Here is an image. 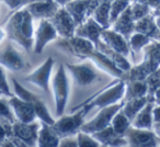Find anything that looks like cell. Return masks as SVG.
Segmentation results:
<instances>
[{
    "mask_svg": "<svg viewBox=\"0 0 160 147\" xmlns=\"http://www.w3.org/2000/svg\"><path fill=\"white\" fill-rule=\"evenodd\" d=\"M148 94V87L145 80L140 81H129L125 83V94L123 98V102L128 101L131 99L145 97Z\"/></svg>",
    "mask_w": 160,
    "mask_h": 147,
    "instance_id": "24",
    "label": "cell"
},
{
    "mask_svg": "<svg viewBox=\"0 0 160 147\" xmlns=\"http://www.w3.org/2000/svg\"><path fill=\"white\" fill-rule=\"evenodd\" d=\"M102 146L110 147H127V140L124 135H118L114 132L112 126L105 127L101 131L94 132L91 134Z\"/></svg>",
    "mask_w": 160,
    "mask_h": 147,
    "instance_id": "19",
    "label": "cell"
},
{
    "mask_svg": "<svg viewBox=\"0 0 160 147\" xmlns=\"http://www.w3.org/2000/svg\"><path fill=\"white\" fill-rule=\"evenodd\" d=\"M152 107L153 102H147L146 105L140 110L137 113V115L135 116L133 121L131 123V126L136 127V129H152Z\"/></svg>",
    "mask_w": 160,
    "mask_h": 147,
    "instance_id": "22",
    "label": "cell"
},
{
    "mask_svg": "<svg viewBox=\"0 0 160 147\" xmlns=\"http://www.w3.org/2000/svg\"><path fill=\"white\" fill-rule=\"evenodd\" d=\"M158 147H160V139H159V143H158Z\"/></svg>",
    "mask_w": 160,
    "mask_h": 147,
    "instance_id": "43",
    "label": "cell"
},
{
    "mask_svg": "<svg viewBox=\"0 0 160 147\" xmlns=\"http://www.w3.org/2000/svg\"><path fill=\"white\" fill-rule=\"evenodd\" d=\"M129 6V0H112L110 3V24L120 17V14Z\"/></svg>",
    "mask_w": 160,
    "mask_h": 147,
    "instance_id": "30",
    "label": "cell"
},
{
    "mask_svg": "<svg viewBox=\"0 0 160 147\" xmlns=\"http://www.w3.org/2000/svg\"><path fill=\"white\" fill-rule=\"evenodd\" d=\"M51 80L53 97L55 101L56 116L60 118L62 115H64L69 96V79L66 73V67L64 65H58L56 71L51 77Z\"/></svg>",
    "mask_w": 160,
    "mask_h": 147,
    "instance_id": "3",
    "label": "cell"
},
{
    "mask_svg": "<svg viewBox=\"0 0 160 147\" xmlns=\"http://www.w3.org/2000/svg\"><path fill=\"white\" fill-rule=\"evenodd\" d=\"M127 140V147H158L159 138L152 129H136L129 126L124 133Z\"/></svg>",
    "mask_w": 160,
    "mask_h": 147,
    "instance_id": "10",
    "label": "cell"
},
{
    "mask_svg": "<svg viewBox=\"0 0 160 147\" xmlns=\"http://www.w3.org/2000/svg\"><path fill=\"white\" fill-rule=\"evenodd\" d=\"M33 20L30 12L24 7L18 9L6 24V34L10 41L18 43L24 49L30 51L33 46Z\"/></svg>",
    "mask_w": 160,
    "mask_h": 147,
    "instance_id": "2",
    "label": "cell"
},
{
    "mask_svg": "<svg viewBox=\"0 0 160 147\" xmlns=\"http://www.w3.org/2000/svg\"><path fill=\"white\" fill-rule=\"evenodd\" d=\"M8 135H11V126H6L0 122V144L7 138Z\"/></svg>",
    "mask_w": 160,
    "mask_h": 147,
    "instance_id": "35",
    "label": "cell"
},
{
    "mask_svg": "<svg viewBox=\"0 0 160 147\" xmlns=\"http://www.w3.org/2000/svg\"><path fill=\"white\" fill-rule=\"evenodd\" d=\"M57 32L54 29L53 24L48 19H42L40 20L38 27L35 31V40L33 43L34 53L41 54L44 49V47L48 44L51 41L55 40L57 38Z\"/></svg>",
    "mask_w": 160,
    "mask_h": 147,
    "instance_id": "13",
    "label": "cell"
},
{
    "mask_svg": "<svg viewBox=\"0 0 160 147\" xmlns=\"http://www.w3.org/2000/svg\"><path fill=\"white\" fill-rule=\"evenodd\" d=\"M2 1L11 10H18L22 7V0H2Z\"/></svg>",
    "mask_w": 160,
    "mask_h": 147,
    "instance_id": "36",
    "label": "cell"
},
{
    "mask_svg": "<svg viewBox=\"0 0 160 147\" xmlns=\"http://www.w3.org/2000/svg\"><path fill=\"white\" fill-rule=\"evenodd\" d=\"M110 3L111 1L109 0H101L91 14V18L102 29H108L110 27Z\"/></svg>",
    "mask_w": 160,
    "mask_h": 147,
    "instance_id": "25",
    "label": "cell"
},
{
    "mask_svg": "<svg viewBox=\"0 0 160 147\" xmlns=\"http://www.w3.org/2000/svg\"><path fill=\"white\" fill-rule=\"evenodd\" d=\"M78 147H102V145L91 135L79 131L77 133Z\"/></svg>",
    "mask_w": 160,
    "mask_h": 147,
    "instance_id": "32",
    "label": "cell"
},
{
    "mask_svg": "<svg viewBox=\"0 0 160 147\" xmlns=\"http://www.w3.org/2000/svg\"><path fill=\"white\" fill-rule=\"evenodd\" d=\"M12 83V88H13V91L16 94V97L22 99V100L27 101V102L31 103L33 105L34 110H35L36 116L41 120V122L46 123L48 125H53L55 120L53 119V116L51 115L48 109L45 105V103L43 102V100H41V98L38 94H33L32 91L28 90L27 88H24L21 85L19 81H17L14 78L11 79Z\"/></svg>",
    "mask_w": 160,
    "mask_h": 147,
    "instance_id": "5",
    "label": "cell"
},
{
    "mask_svg": "<svg viewBox=\"0 0 160 147\" xmlns=\"http://www.w3.org/2000/svg\"><path fill=\"white\" fill-rule=\"evenodd\" d=\"M102 147H110V146H102Z\"/></svg>",
    "mask_w": 160,
    "mask_h": 147,
    "instance_id": "45",
    "label": "cell"
},
{
    "mask_svg": "<svg viewBox=\"0 0 160 147\" xmlns=\"http://www.w3.org/2000/svg\"><path fill=\"white\" fill-rule=\"evenodd\" d=\"M59 136L55 133L52 125L46 123H41L38 134L36 147H58L59 145Z\"/></svg>",
    "mask_w": 160,
    "mask_h": 147,
    "instance_id": "20",
    "label": "cell"
},
{
    "mask_svg": "<svg viewBox=\"0 0 160 147\" xmlns=\"http://www.w3.org/2000/svg\"><path fill=\"white\" fill-rule=\"evenodd\" d=\"M125 94V81L118 80L112 86H109L104 90L100 92L98 96H96L90 102L87 103V105L90 108V110L93 108H102L109 107V105L115 104L118 102H123Z\"/></svg>",
    "mask_w": 160,
    "mask_h": 147,
    "instance_id": "6",
    "label": "cell"
},
{
    "mask_svg": "<svg viewBox=\"0 0 160 147\" xmlns=\"http://www.w3.org/2000/svg\"><path fill=\"white\" fill-rule=\"evenodd\" d=\"M134 22L133 17L131 13V9L129 6L120 14L118 19L114 21V31L120 33L121 35L124 36L126 40H128L129 36L133 34L134 32Z\"/></svg>",
    "mask_w": 160,
    "mask_h": 147,
    "instance_id": "21",
    "label": "cell"
},
{
    "mask_svg": "<svg viewBox=\"0 0 160 147\" xmlns=\"http://www.w3.org/2000/svg\"><path fill=\"white\" fill-rule=\"evenodd\" d=\"M0 66L11 71H19L25 67L24 58L12 41L3 40L0 43Z\"/></svg>",
    "mask_w": 160,
    "mask_h": 147,
    "instance_id": "8",
    "label": "cell"
},
{
    "mask_svg": "<svg viewBox=\"0 0 160 147\" xmlns=\"http://www.w3.org/2000/svg\"><path fill=\"white\" fill-rule=\"evenodd\" d=\"M9 104L14 114V118L18 122L22 123H32L38 118L33 105L18 97H10Z\"/></svg>",
    "mask_w": 160,
    "mask_h": 147,
    "instance_id": "14",
    "label": "cell"
},
{
    "mask_svg": "<svg viewBox=\"0 0 160 147\" xmlns=\"http://www.w3.org/2000/svg\"><path fill=\"white\" fill-rule=\"evenodd\" d=\"M134 32L145 34L149 36L150 38H157L158 35V29L156 23L152 21V18L149 16H146L139 20L135 21L134 23Z\"/></svg>",
    "mask_w": 160,
    "mask_h": 147,
    "instance_id": "26",
    "label": "cell"
},
{
    "mask_svg": "<svg viewBox=\"0 0 160 147\" xmlns=\"http://www.w3.org/2000/svg\"><path fill=\"white\" fill-rule=\"evenodd\" d=\"M149 101L150 100H149L148 96L131 99V100H128V101H125L124 104H123V107H122V109H121V111L125 114V116H126V118L128 119L132 123V121L135 119V116L137 115L138 112H139L140 110L146 105V103L149 102Z\"/></svg>",
    "mask_w": 160,
    "mask_h": 147,
    "instance_id": "23",
    "label": "cell"
},
{
    "mask_svg": "<svg viewBox=\"0 0 160 147\" xmlns=\"http://www.w3.org/2000/svg\"><path fill=\"white\" fill-rule=\"evenodd\" d=\"M0 91L2 92V94L7 97H12L11 90H10V86L8 84L7 76H6V73L3 70V67L0 66Z\"/></svg>",
    "mask_w": 160,
    "mask_h": 147,
    "instance_id": "33",
    "label": "cell"
},
{
    "mask_svg": "<svg viewBox=\"0 0 160 147\" xmlns=\"http://www.w3.org/2000/svg\"><path fill=\"white\" fill-rule=\"evenodd\" d=\"M89 111L90 108L87 104L82 105V109H80L77 113L65 116L62 115L59 120L54 122L52 127L55 131V133L59 136V138L76 135L85 123V118L89 113Z\"/></svg>",
    "mask_w": 160,
    "mask_h": 147,
    "instance_id": "4",
    "label": "cell"
},
{
    "mask_svg": "<svg viewBox=\"0 0 160 147\" xmlns=\"http://www.w3.org/2000/svg\"><path fill=\"white\" fill-rule=\"evenodd\" d=\"M66 68L69 71L72 79V85H73V92L77 90H88V94H89V99L85 104H87L91 99V87L93 90L96 89L98 94H100L102 90L104 89H99L98 85L101 87H109L110 85L116 83L118 80L113 81L112 84L105 85L109 81V78L107 76H102L100 73V69L91 62V60L86 59V62L80 63V64H66ZM83 104V105H85Z\"/></svg>",
    "mask_w": 160,
    "mask_h": 147,
    "instance_id": "1",
    "label": "cell"
},
{
    "mask_svg": "<svg viewBox=\"0 0 160 147\" xmlns=\"http://www.w3.org/2000/svg\"><path fill=\"white\" fill-rule=\"evenodd\" d=\"M48 20L53 24L54 29L56 30L58 35H60L64 38H69L73 36L77 24H76L72 17L68 13V11L64 7L59 8L57 12Z\"/></svg>",
    "mask_w": 160,
    "mask_h": 147,
    "instance_id": "12",
    "label": "cell"
},
{
    "mask_svg": "<svg viewBox=\"0 0 160 147\" xmlns=\"http://www.w3.org/2000/svg\"><path fill=\"white\" fill-rule=\"evenodd\" d=\"M34 1H38V0H22V7H24V6L29 5V3H34Z\"/></svg>",
    "mask_w": 160,
    "mask_h": 147,
    "instance_id": "42",
    "label": "cell"
},
{
    "mask_svg": "<svg viewBox=\"0 0 160 147\" xmlns=\"http://www.w3.org/2000/svg\"><path fill=\"white\" fill-rule=\"evenodd\" d=\"M0 145H1V147H19L18 145L13 142V140L7 139V138H6V139L3 140V142L1 143Z\"/></svg>",
    "mask_w": 160,
    "mask_h": 147,
    "instance_id": "38",
    "label": "cell"
},
{
    "mask_svg": "<svg viewBox=\"0 0 160 147\" xmlns=\"http://www.w3.org/2000/svg\"><path fill=\"white\" fill-rule=\"evenodd\" d=\"M1 94H2V92H1V91H0V96H1Z\"/></svg>",
    "mask_w": 160,
    "mask_h": 147,
    "instance_id": "44",
    "label": "cell"
},
{
    "mask_svg": "<svg viewBox=\"0 0 160 147\" xmlns=\"http://www.w3.org/2000/svg\"><path fill=\"white\" fill-rule=\"evenodd\" d=\"M123 104H124V102H118L115 103V104L109 105V107L102 108L101 111H99V113L91 121H89L87 123H83L80 131L87 134H92L94 132L101 131V129L110 126L112 122V119L122 109Z\"/></svg>",
    "mask_w": 160,
    "mask_h": 147,
    "instance_id": "7",
    "label": "cell"
},
{
    "mask_svg": "<svg viewBox=\"0 0 160 147\" xmlns=\"http://www.w3.org/2000/svg\"><path fill=\"white\" fill-rule=\"evenodd\" d=\"M151 38L149 36L145 35V34L138 33V32H134L128 38V45L131 51H133L135 54H138L142 48H144L147 44L150 43Z\"/></svg>",
    "mask_w": 160,
    "mask_h": 147,
    "instance_id": "27",
    "label": "cell"
},
{
    "mask_svg": "<svg viewBox=\"0 0 160 147\" xmlns=\"http://www.w3.org/2000/svg\"><path fill=\"white\" fill-rule=\"evenodd\" d=\"M16 121L17 120L9 104V101L0 97V122L6 126H12Z\"/></svg>",
    "mask_w": 160,
    "mask_h": 147,
    "instance_id": "28",
    "label": "cell"
},
{
    "mask_svg": "<svg viewBox=\"0 0 160 147\" xmlns=\"http://www.w3.org/2000/svg\"><path fill=\"white\" fill-rule=\"evenodd\" d=\"M0 1H2V0H0Z\"/></svg>",
    "mask_w": 160,
    "mask_h": 147,
    "instance_id": "46",
    "label": "cell"
},
{
    "mask_svg": "<svg viewBox=\"0 0 160 147\" xmlns=\"http://www.w3.org/2000/svg\"><path fill=\"white\" fill-rule=\"evenodd\" d=\"M111 126L114 129L115 133H118V135H124V133L126 132V129L131 126V121L125 116V114L122 111H118V113L114 115V118L112 119Z\"/></svg>",
    "mask_w": 160,
    "mask_h": 147,
    "instance_id": "29",
    "label": "cell"
},
{
    "mask_svg": "<svg viewBox=\"0 0 160 147\" xmlns=\"http://www.w3.org/2000/svg\"><path fill=\"white\" fill-rule=\"evenodd\" d=\"M152 132L155 133V135L160 139V123H153L152 124Z\"/></svg>",
    "mask_w": 160,
    "mask_h": 147,
    "instance_id": "39",
    "label": "cell"
},
{
    "mask_svg": "<svg viewBox=\"0 0 160 147\" xmlns=\"http://www.w3.org/2000/svg\"><path fill=\"white\" fill-rule=\"evenodd\" d=\"M56 3H57L59 7H65L68 3H70L71 0H54Z\"/></svg>",
    "mask_w": 160,
    "mask_h": 147,
    "instance_id": "40",
    "label": "cell"
},
{
    "mask_svg": "<svg viewBox=\"0 0 160 147\" xmlns=\"http://www.w3.org/2000/svg\"><path fill=\"white\" fill-rule=\"evenodd\" d=\"M58 147H78L77 134H76V135H71V136L60 138Z\"/></svg>",
    "mask_w": 160,
    "mask_h": 147,
    "instance_id": "34",
    "label": "cell"
},
{
    "mask_svg": "<svg viewBox=\"0 0 160 147\" xmlns=\"http://www.w3.org/2000/svg\"><path fill=\"white\" fill-rule=\"evenodd\" d=\"M152 122L153 123H160V104H157L152 107Z\"/></svg>",
    "mask_w": 160,
    "mask_h": 147,
    "instance_id": "37",
    "label": "cell"
},
{
    "mask_svg": "<svg viewBox=\"0 0 160 147\" xmlns=\"http://www.w3.org/2000/svg\"><path fill=\"white\" fill-rule=\"evenodd\" d=\"M100 38L110 48L118 52V54L125 56V57H127L131 53V48H129L127 40L114 30L113 31L112 30H103L100 34Z\"/></svg>",
    "mask_w": 160,
    "mask_h": 147,
    "instance_id": "16",
    "label": "cell"
},
{
    "mask_svg": "<svg viewBox=\"0 0 160 147\" xmlns=\"http://www.w3.org/2000/svg\"><path fill=\"white\" fill-rule=\"evenodd\" d=\"M40 126V123L35 121L32 123H22L16 121L11 126L10 136H13L17 140L22 143L27 147H36Z\"/></svg>",
    "mask_w": 160,
    "mask_h": 147,
    "instance_id": "9",
    "label": "cell"
},
{
    "mask_svg": "<svg viewBox=\"0 0 160 147\" xmlns=\"http://www.w3.org/2000/svg\"><path fill=\"white\" fill-rule=\"evenodd\" d=\"M5 36H6V32L3 31L1 28H0V43L2 42L3 40H5Z\"/></svg>",
    "mask_w": 160,
    "mask_h": 147,
    "instance_id": "41",
    "label": "cell"
},
{
    "mask_svg": "<svg viewBox=\"0 0 160 147\" xmlns=\"http://www.w3.org/2000/svg\"><path fill=\"white\" fill-rule=\"evenodd\" d=\"M54 58L48 57L40 67L32 71L24 78L25 83L36 86L45 94H49V80L52 77V71L54 67Z\"/></svg>",
    "mask_w": 160,
    "mask_h": 147,
    "instance_id": "11",
    "label": "cell"
},
{
    "mask_svg": "<svg viewBox=\"0 0 160 147\" xmlns=\"http://www.w3.org/2000/svg\"><path fill=\"white\" fill-rule=\"evenodd\" d=\"M33 19H51L59 9V6L54 0H38L24 6Z\"/></svg>",
    "mask_w": 160,
    "mask_h": 147,
    "instance_id": "15",
    "label": "cell"
},
{
    "mask_svg": "<svg viewBox=\"0 0 160 147\" xmlns=\"http://www.w3.org/2000/svg\"><path fill=\"white\" fill-rule=\"evenodd\" d=\"M103 30L104 29H102L91 17H89L88 19H86V21L77 25L73 35L86 38L93 43L94 46H97L98 42L100 41V34Z\"/></svg>",
    "mask_w": 160,
    "mask_h": 147,
    "instance_id": "17",
    "label": "cell"
},
{
    "mask_svg": "<svg viewBox=\"0 0 160 147\" xmlns=\"http://www.w3.org/2000/svg\"><path fill=\"white\" fill-rule=\"evenodd\" d=\"M129 9H131V13L134 21L139 20V19L148 16L149 13V6L144 3L136 1V0L134 1L133 5L129 6Z\"/></svg>",
    "mask_w": 160,
    "mask_h": 147,
    "instance_id": "31",
    "label": "cell"
},
{
    "mask_svg": "<svg viewBox=\"0 0 160 147\" xmlns=\"http://www.w3.org/2000/svg\"><path fill=\"white\" fill-rule=\"evenodd\" d=\"M91 1L92 0H71L64 8L72 17L76 24L79 25L91 16Z\"/></svg>",
    "mask_w": 160,
    "mask_h": 147,
    "instance_id": "18",
    "label": "cell"
}]
</instances>
